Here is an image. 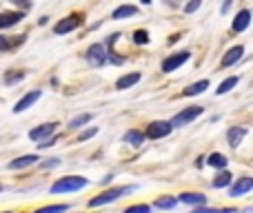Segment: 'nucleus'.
Masks as SVG:
<instances>
[{"instance_id":"nucleus-6","label":"nucleus","mask_w":253,"mask_h":213,"mask_svg":"<svg viewBox=\"0 0 253 213\" xmlns=\"http://www.w3.org/2000/svg\"><path fill=\"white\" fill-rule=\"evenodd\" d=\"M189 56H191V53H189V51L171 53V56L167 58L165 62H162V71H165V74H171V71H175V69H178V67H182L184 62L189 60Z\"/></svg>"},{"instance_id":"nucleus-17","label":"nucleus","mask_w":253,"mask_h":213,"mask_svg":"<svg viewBox=\"0 0 253 213\" xmlns=\"http://www.w3.org/2000/svg\"><path fill=\"white\" fill-rule=\"evenodd\" d=\"M38 162V156H22V158H18V160H13V162H9V169H25V167H31V165H36Z\"/></svg>"},{"instance_id":"nucleus-23","label":"nucleus","mask_w":253,"mask_h":213,"mask_svg":"<svg viewBox=\"0 0 253 213\" xmlns=\"http://www.w3.org/2000/svg\"><path fill=\"white\" fill-rule=\"evenodd\" d=\"M231 178H233V175L229 173V171H222V173H218V175H215V180H213V187H215V189L229 187V184H231Z\"/></svg>"},{"instance_id":"nucleus-24","label":"nucleus","mask_w":253,"mask_h":213,"mask_svg":"<svg viewBox=\"0 0 253 213\" xmlns=\"http://www.w3.org/2000/svg\"><path fill=\"white\" fill-rule=\"evenodd\" d=\"M175 205H178V198H173V196H165V198H158L156 200L158 209H173Z\"/></svg>"},{"instance_id":"nucleus-18","label":"nucleus","mask_w":253,"mask_h":213,"mask_svg":"<svg viewBox=\"0 0 253 213\" xmlns=\"http://www.w3.org/2000/svg\"><path fill=\"white\" fill-rule=\"evenodd\" d=\"M125 142H129L131 147H140V144L144 142V133H142V131H135V129L126 131V133H125Z\"/></svg>"},{"instance_id":"nucleus-21","label":"nucleus","mask_w":253,"mask_h":213,"mask_svg":"<svg viewBox=\"0 0 253 213\" xmlns=\"http://www.w3.org/2000/svg\"><path fill=\"white\" fill-rule=\"evenodd\" d=\"M91 113H80V116H76V118H71V122H69V129H80L83 125H87V122H91Z\"/></svg>"},{"instance_id":"nucleus-10","label":"nucleus","mask_w":253,"mask_h":213,"mask_svg":"<svg viewBox=\"0 0 253 213\" xmlns=\"http://www.w3.org/2000/svg\"><path fill=\"white\" fill-rule=\"evenodd\" d=\"M253 189V178H240L236 180V184L231 187V198H240L245 193H249Z\"/></svg>"},{"instance_id":"nucleus-26","label":"nucleus","mask_w":253,"mask_h":213,"mask_svg":"<svg viewBox=\"0 0 253 213\" xmlns=\"http://www.w3.org/2000/svg\"><path fill=\"white\" fill-rule=\"evenodd\" d=\"M69 209V205H53V207H44V209H38L36 213H65Z\"/></svg>"},{"instance_id":"nucleus-8","label":"nucleus","mask_w":253,"mask_h":213,"mask_svg":"<svg viewBox=\"0 0 253 213\" xmlns=\"http://www.w3.org/2000/svg\"><path fill=\"white\" fill-rule=\"evenodd\" d=\"M53 131H56V122H44V125H40V127H36V129L29 131V138L38 142V140H42V138H47V135H51Z\"/></svg>"},{"instance_id":"nucleus-32","label":"nucleus","mask_w":253,"mask_h":213,"mask_svg":"<svg viewBox=\"0 0 253 213\" xmlns=\"http://www.w3.org/2000/svg\"><path fill=\"white\" fill-rule=\"evenodd\" d=\"M191 213H233V211H222V209H193Z\"/></svg>"},{"instance_id":"nucleus-19","label":"nucleus","mask_w":253,"mask_h":213,"mask_svg":"<svg viewBox=\"0 0 253 213\" xmlns=\"http://www.w3.org/2000/svg\"><path fill=\"white\" fill-rule=\"evenodd\" d=\"M180 202H187V205H205L207 202V196H202V193H182L180 196Z\"/></svg>"},{"instance_id":"nucleus-12","label":"nucleus","mask_w":253,"mask_h":213,"mask_svg":"<svg viewBox=\"0 0 253 213\" xmlns=\"http://www.w3.org/2000/svg\"><path fill=\"white\" fill-rule=\"evenodd\" d=\"M245 135H247L245 127H231V129L227 131V138H229V144H231V149L240 147V142L245 140Z\"/></svg>"},{"instance_id":"nucleus-27","label":"nucleus","mask_w":253,"mask_h":213,"mask_svg":"<svg viewBox=\"0 0 253 213\" xmlns=\"http://www.w3.org/2000/svg\"><path fill=\"white\" fill-rule=\"evenodd\" d=\"M133 40H135L138 44H147V43H149V34H147L144 29H138V31L133 34Z\"/></svg>"},{"instance_id":"nucleus-15","label":"nucleus","mask_w":253,"mask_h":213,"mask_svg":"<svg viewBox=\"0 0 253 213\" xmlns=\"http://www.w3.org/2000/svg\"><path fill=\"white\" fill-rule=\"evenodd\" d=\"M140 78H142V76H140L138 71H133V74H126V76H123V78H118L116 87H118V89H129V87H133L135 83H140Z\"/></svg>"},{"instance_id":"nucleus-16","label":"nucleus","mask_w":253,"mask_h":213,"mask_svg":"<svg viewBox=\"0 0 253 213\" xmlns=\"http://www.w3.org/2000/svg\"><path fill=\"white\" fill-rule=\"evenodd\" d=\"M135 13H138V7H133V4H123V7H118L111 13V18H114V20H123V18L135 16Z\"/></svg>"},{"instance_id":"nucleus-28","label":"nucleus","mask_w":253,"mask_h":213,"mask_svg":"<svg viewBox=\"0 0 253 213\" xmlns=\"http://www.w3.org/2000/svg\"><path fill=\"white\" fill-rule=\"evenodd\" d=\"M22 78H25V74H22V71H18V74H7V76H4V85H13V83H20Z\"/></svg>"},{"instance_id":"nucleus-37","label":"nucleus","mask_w":253,"mask_h":213,"mask_svg":"<svg viewBox=\"0 0 253 213\" xmlns=\"http://www.w3.org/2000/svg\"><path fill=\"white\" fill-rule=\"evenodd\" d=\"M142 2H144V4H151V0H142Z\"/></svg>"},{"instance_id":"nucleus-7","label":"nucleus","mask_w":253,"mask_h":213,"mask_svg":"<svg viewBox=\"0 0 253 213\" xmlns=\"http://www.w3.org/2000/svg\"><path fill=\"white\" fill-rule=\"evenodd\" d=\"M80 18L78 16H69V18H62L60 22H58L56 27H53V34H58V36H62V34H69V31H74V29H78L80 27Z\"/></svg>"},{"instance_id":"nucleus-14","label":"nucleus","mask_w":253,"mask_h":213,"mask_svg":"<svg viewBox=\"0 0 253 213\" xmlns=\"http://www.w3.org/2000/svg\"><path fill=\"white\" fill-rule=\"evenodd\" d=\"M242 53H245V47H242V44H236L233 49H229L227 56L222 58V67H231V65H236V62L242 58Z\"/></svg>"},{"instance_id":"nucleus-2","label":"nucleus","mask_w":253,"mask_h":213,"mask_svg":"<svg viewBox=\"0 0 253 213\" xmlns=\"http://www.w3.org/2000/svg\"><path fill=\"white\" fill-rule=\"evenodd\" d=\"M129 191H133V187H116V189H107L105 193H100V196L91 198V200H89V207H91V209H96V207L109 205V202L118 200L120 196H125V193H129Z\"/></svg>"},{"instance_id":"nucleus-25","label":"nucleus","mask_w":253,"mask_h":213,"mask_svg":"<svg viewBox=\"0 0 253 213\" xmlns=\"http://www.w3.org/2000/svg\"><path fill=\"white\" fill-rule=\"evenodd\" d=\"M236 85H238V76H231V78H227V80H224V83L218 87V93H220V96H222V93L231 91V89L236 87Z\"/></svg>"},{"instance_id":"nucleus-11","label":"nucleus","mask_w":253,"mask_h":213,"mask_svg":"<svg viewBox=\"0 0 253 213\" xmlns=\"http://www.w3.org/2000/svg\"><path fill=\"white\" fill-rule=\"evenodd\" d=\"M22 18H25V11H4L0 16V29H9L11 25L20 22Z\"/></svg>"},{"instance_id":"nucleus-29","label":"nucleus","mask_w":253,"mask_h":213,"mask_svg":"<svg viewBox=\"0 0 253 213\" xmlns=\"http://www.w3.org/2000/svg\"><path fill=\"white\" fill-rule=\"evenodd\" d=\"M125 213H151V207L149 205H135V207L125 209Z\"/></svg>"},{"instance_id":"nucleus-22","label":"nucleus","mask_w":253,"mask_h":213,"mask_svg":"<svg viewBox=\"0 0 253 213\" xmlns=\"http://www.w3.org/2000/svg\"><path fill=\"white\" fill-rule=\"evenodd\" d=\"M207 165L215 167V169H224V167H227V158H224L222 153H211L209 160H207Z\"/></svg>"},{"instance_id":"nucleus-36","label":"nucleus","mask_w":253,"mask_h":213,"mask_svg":"<svg viewBox=\"0 0 253 213\" xmlns=\"http://www.w3.org/2000/svg\"><path fill=\"white\" fill-rule=\"evenodd\" d=\"M231 4H233V0H224V4H222V13H227L229 9H231Z\"/></svg>"},{"instance_id":"nucleus-4","label":"nucleus","mask_w":253,"mask_h":213,"mask_svg":"<svg viewBox=\"0 0 253 213\" xmlns=\"http://www.w3.org/2000/svg\"><path fill=\"white\" fill-rule=\"evenodd\" d=\"M202 111H205V107H189L184 109V111H180L178 116L171 120V125L173 127H182V125H189L191 120H196L198 116H202Z\"/></svg>"},{"instance_id":"nucleus-34","label":"nucleus","mask_w":253,"mask_h":213,"mask_svg":"<svg viewBox=\"0 0 253 213\" xmlns=\"http://www.w3.org/2000/svg\"><path fill=\"white\" fill-rule=\"evenodd\" d=\"M9 43H7V36H0V51H7Z\"/></svg>"},{"instance_id":"nucleus-30","label":"nucleus","mask_w":253,"mask_h":213,"mask_svg":"<svg viewBox=\"0 0 253 213\" xmlns=\"http://www.w3.org/2000/svg\"><path fill=\"white\" fill-rule=\"evenodd\" d=\"M98 133V129L96 127H91V129H87V131H83V133L78 135V142H84V140H89V138H93V135Z\"/></svg>"},{"instance_id":"nucleus-9","label":"nucleus","mask_w":253,"mask_h":213,"mask_svg":"<svg viewBox=\"0 0 253 213\" xmlns=\"http://www.w3.org/2000/svg\"><path fill=\"white\" fill-rule=\"evenodd\" d=\"M249 25H251V11H249V9H242V11L238 13L236 18H233L231 29L236 31V34H240V31H245Z\"/></svg>"},{"instance_id":"nucleus-35","label":"nucleus","mask_w":253,"mask_h":213,"mask_svg":"<svg viewBox=\"0 0 253 213\" xmlns=\"http://www.w3.org/2000/svg\"><path fill=\"white\" fill-rule=\"evenodd\" d=\"M58 165H60V162H58V160H56V158H53V160L44 162V165H42V167H44V169H51V167H58Z\"/></svg>"},{"instance_id":"nucleus-5","label":"nucleus","mask_w":253,"mask_h":213,"mask_svg":"<svg viewBox=\"0 0 253 213\" xmlns=\"http://www.w3.org/2000/svg\"><path fill=\"white\" fill-rule=\"evenodd\" d=\"M171 129H173V125H171V122H165V120L151 122V125L147 127V138H151V140L167 138V135L171 133Z\"/></svg>"},{"instance_id":"nucleus-20","label":"nucleus","mask_w":253,"mask_h":213,"mask_svg":"<svg viewBox=\"0 0 253 213\" xmlns=\"http://www.w3.org/2000/svg\"><path fill=\"white\" fill-rule=\"evenodd\" d=\"M205 89H209V80H200V83H196V85H189L182 93L184 96H198V93H202Z\"/></svg>"},{"instance_id":"nucleus-33","label":"nucleus","mask_w":253,"mask_h":213,"mask_svg":"<svg viewBox=\"0 0 253 213\" xmlns=\"http://www.w3.org/2000/svg\"><path fill=\"white\" fill-rule=\"evenodd\" d=\"M13 4H20L22 9H29L31 7V0H11Z\"/></svg>"},{"instance_id":"nucleus-13","label":"nucleus","mask_w":253,"mask_h":213,"mask_svg":"<svg viewBox=\"0 0 253 213\" xmlns=\"http://www.w3.org/2000/svg\"><path fill=\"white\" fill-rule=\"evenodd\" d=\"M40 96H42V91H31V93H27L22 100L16 102V107H13V113H20V111H25V109H29L36 100H38Z\"/></svg>"},{"instance_id":"nucleus-31","label":"nucleus","mask_w":253,"mask_h":213,"mask_svg":"<svg viewBox=\"0 0 253 213\" xmlns=\"http://www.w3.org/2000/svg\"><path fill=\"white\" fill-rule=\"evenodd\" d=\"M200 4H202V0H191V2L184 7V11H187V13H193L196 9H200Z\"/></svg>"},{"instance_id":"nucleus-3","label":"nucleus","mask_w":253,"mask_h":213,"mask_svg":"<svg viewBox=\"0 0 253 213\" xmlns=\"http://www.w3.org/2000/svg\"><path fill=\"white\" fill-rule=\"evenodd\" d=\"M87 60L91 67H102L109 60V51L105 49V44H91L87 49Z\"/></svg>"},{"instance_id":"nucleus-1","label":"nucleus","mask_w":253,"mask_h":213,"mask_svg":"<svg viewBox=\"0 0 253 213\" xmlns=\"http://www.w3.org/2000/svg\"><path fill=\"white\" fill-rule=\"evenodd\" d=\"M87 187V178L80 175H69V178H60L58 182H53L51 193H69V191H80Z\"/></svg>"}]
</instances>
